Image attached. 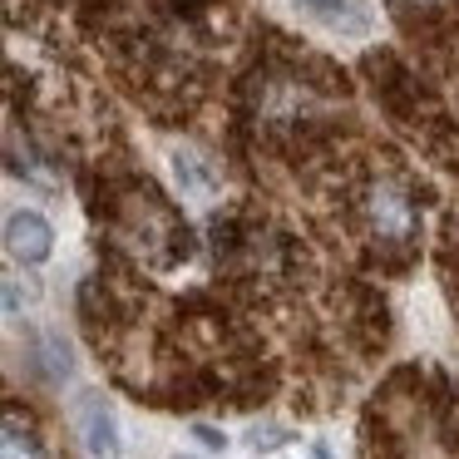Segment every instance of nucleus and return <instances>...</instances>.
I'll use <instances>...</instances> for the list:
<instances>
[{
    "label": "nucleus",
    "mask_w": 459,
    "mask_h": 459,
    "mask_svg": "<svg viewBox=\"0 0 459 459\" xmlns=\"http://www.w3.org/2000/svg\"><path fill=\"white\" fill-rule=\"evenodd\" d=\"M5 252H11L15 262H25V267H40L55 252V228L30 208L11 212V218H5Z\"/></svg>",
    "instance_id": "nucleus-2"
},
{
    "label": "nucleus",
    "mask_w": 459,
    "mask_h": 459,
    "mask_svg": "<svg viewBox=\"0 0 459 459\" xmlns=\"http://www.w3.org/2000/svg\"><path fill=\"white\" fill-rule=\"evenodd\" d=\"M311 459H331V455H326V449H321V445H316V455H311Z\"/></svg>",
    "instance_id": "nucleus-8"
},
{
    "label": "nucleus",
    "mask_w": 459,
    "mask_h": 459,
    "mask_svg": "<svg viewBox=\"0 0 459 459\" xmlns=\"http://www.w3.org/2000/svg\"><path fill=\"white\" fill-rule=\"evenodd\" d=\"M281 439H287L281 429H257V435H252V445H257V449H277Z\"/></svg>",
    "instance_id": "nucleus-6"
},
{
    "label": "nucleus",
    "mask_w": 459,
    "mask_h": 459,
    "mask_svg": "<svg viewBox=\"0 0 459 459\" xmlns=\"http://www.w3.org/2000/svg\"><path fill=\"white\" fill-rule=\"evenodd\" d=\"M297 11L326 30H366V11H351V0H297Z\"/></svg>",
    "instance_id": "nucleus-4"
},
{
    "label": "nucleus",
    "mask_w": 459,
    "mask_h": 459,
    "mask_svg": "<svg viewBox=\"0 0 459 459\" xmlns=\"http://www.w3.org/2000/svg\"><path fill=\"white\" fill-rule=\"evenodd\" d=\"M360 218H366V232L376 247L385 252H410L415 247V232H420V208H415V193L405 188L400 178L380 173L360 188Z\"/></svg>",
    "instance_id": "nucleus-1"
},
{
    "label": "nucleus",
    "mask_w": 459,
    "mask_h": 459,
    "mask_svg": "<svg viewBox=\"0 0 459 459\" xmlns=\"http://www.w3.org/2000/svg\"><path fill=\"white\" fill-rule=\"evenodd\" d=\"M0 459H45V445L35 439L30 425H21V415H5V445H0Z\"/></svg>",
    "instance_id": "nucleus-5"
},
{
    "label": "nucleus",
    "mask_w": 459,
    "mask_h": 459,
    "mask_svg": "<svg viewBox=\"0 0 459 459\" xmlns=\"http://www.w3.org/2000/svg\"><path fill=\"white\" fill-rule=\"evenodd\" d=\"M193 435H198V439H203V445H208V449H222V445H228V439H222L218 429H208V425H198V429H193Z\"/></svg>",
    "instance_id": "nucleus-7"
},
{
    "label": "nucleus",
    "mask_w": 459,
    "mask_h": 459,
    "mask_svg": "<svg viewBox=\"0 0 459 459\" xmlns=\"http://www.w3.org/2000/svg\"><path fill=\"white\" fill-rule=\"evenodd\" d=\"M74 420H80V435L84 445H90L94 459H119V420H114V410L104 405L100 395H80V405H74Z\"/></svg>",
    "instance_id": "nucleus-3"
}]
</instances>
